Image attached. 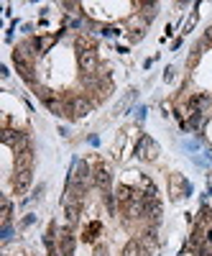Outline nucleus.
<instances>
[{"instance_id": "1", "label": "nucleus", "mask_w": 212, "mask_h": 256, "mask_svg": "<svg viewBox=\"0 0 212 256\" xmlns=\"http://www.w3.org/2000/svg\"><path fill=\"white\" fill-rule=\"evenodd\" d=\"M189 192H192V184H189L182 174H172V177H169V195H172L174 200L187 198Z\"/></svg>"}, {"instance_id": "2", "label": "nucleus", "mask_w": 212, "mask_h": 256, "mask_svg": "<svg viewBox=\"0 0 212 256\" xmlns=\"http://www.w3.org/2000/svg\"><path fill=\"white\" fill-rule=\"evenodd\" d=\"M79 70L87 74V77L97 74V70H100V59H97V54H95V52H79Z\"/></svg>"}, {"instance_id": "3", "label": "nucleus", "mask_w": 212, "mask_h": 256, "mask_svg": "<svg viewBox=\"0 0 212 256\" xmlns=\"http://www.w3.org/2000/svg\"><path fill=\"white\" fill-rule=\"evenodd\" d=\"M136 154H138V156H143V159H156L159 146H156V141H154V138L143 136V138H141V144H138V148H136Z\"/></svg>"}, {"instance_id": "4", "label": "nucleus", "mask_w": 212, "mask_h": 256, "mask_svg": "<svg viewBox=\"0 0 212 256\" xmlns=\"http://www.w3.org/2000/svg\"><path fill=\"white\" fill-rule=\"evenodd\" d=\"M110 180H113V177H110V169H108V166H97L95 172H92V182H95L102 192L110 190Z\"/></svg>"}, {"instance_id": "5", "label": "nucleus", "mask_w": 212, "mask_h": 256, "mask_svg": "<svg viewBox=\"0 0 212 256\" xmlns=\"http://www.w3.org/2000/svg\"><path fill=\"white\" fill-rule=\"evenodd\" d=\"M59 251H61V256H72L74 254V236L69 230H64L59 236Z\"/></svg>"}, {"instance_id": "6", "label": "nucleus", "mask_w": 212, "mask_h": 256, "mask_svg": "<svg viewBox=\"0 0 212 256\" xmlns=\"http://www.w3.org/2000/svg\"><path fill=\"white\" fill-rule=\"evenodd\" d=\"M13 184H15V190H18V192H26V190H28V184H31V169H18Z\"/></svg>"}, {"instance_id": "7", "label": "nucleus", "mask_w": 212, "mask_h": 256, "mask_svg": "<svg viewBox=\"0 0 212 256\" xmlns=\"http://www.w3.org/2000/svg\"><path fill=\"white\" fill-rule=\"evenodd\" d=\"M123 256H146V248H143V241H131L128 246L123 248Z\"/></svg>"}, {"instance_id": "8", "label": "nucleus", "mask_w": 212, "mask_h": 256, "mask_svg": "<svg viewBox=\"0 0 212 256\" xmlns=\"http://www.w3.org/2000/svg\"><path fill=\"white\" fill-rule=\"evenodd\" d=\"M100 230H102V226H100L97 220H92V223H90L87 228H84V241H95Z\"/></svg>"}]
</instances>
